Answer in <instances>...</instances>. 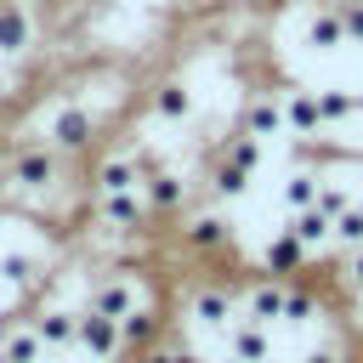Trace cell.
<instances>
[{
	"mask_svg": "<svg viewBox=\"0 0 363 363\" xmlns=\"http://www.w3.org/2000/svg\"><path fill=\"white\" fill-rule=\"evenodd\" d=\"M182 193H187V187H182L176 176H153V182H147V199H153L159 210H176V204H182Z\"/></svg>",
	"mask_w": 363,
	"mask_h": 363,
	"instance_id": "cell-8",
	"label": "cell"
},
{
	"mask_svg": "<svg viewBox=\"0 0 363 363\" xmlns=\"http://www.w3.org/2000/svg\"><path fill=\"white\" fill-rule=\"evenodd\" d=\"M147 363H199V357H193V352H176V346H170V352H153Z\"/></svg>",
	"mask_w": 363,
	"mask_h": 363,
	"instance_id": "cell-12",
	"label": "cell"
},
{
	"mask_svg": "<svg viewBox=\"0 0 363 363\" xmlns=\"http://www.w3.org/2000/svg\"><path fill=\"white\" fill-rule=\"evenodd\" d=\"M278 130H284V102L261 96V102L250 108V136H278Z\"/></svg>",
	"mask_w": 363,
	"mask_h": 363,
	"instance_id": "cell-5",
	"label": "cell"
},
{
	"mask_svg": "<svg viewBox=\"0 0 363 363\" xmlns=\"http://www.w3.org/2000/svg\"><path fill=\"white\" fill-rule=\"evenodd\" d=\"M289 233H295L312 255H323V250L335 244V216H323L318 204H312V210H295V216H289Z\"/></svg>",
	"mask_w": 363,
	"mask_h": 363,
	"instance_id": "cell-2",
	"label": "cell"
},
{
	"mask_svg": "<svg viewBox=\"0 0 363 363\" xmlns=\"http://www.w3.org/2000/svg\"><path fill=\"white\" fill-rule=\"evenodd\" d=\"M301 363H352V335H340V340H329V346H312Z\"/></svg>",
	"mask_w": 363,
	"mask_h": 363,
	"instance_id": "cell-9",
	"label": "cell"
},
{
	"mask_svg": "<svg viewBox=\"0 0 363 363\" xmlns=\"http://www.w3.org/2000/svg\"><path fill=\"white\" fill-rule=\"evenodd\" d=\"M318 187H323L318 170H295V176L284 182V204H289V210H312V204H318Z\"/></svg>",
	"mask_w": 363,
	"mask_h": 363,
	"instance_id": "cell-4",
	"label": "cell"
},
{
	"mask_svg": "<svg viewBox=\"0 0 363 363\" xmlns=\"http://www.w3.org/2000/svg\"><path fill=\"white\" fill-rule=\"evenodd\" d=\"M340 295H363V250H340Z\"/></svg>",
	"mask_w": 363,
	"mask_h": 363,
	"instance_id": "cell-7",
	"label": "cell"
},
{
	"mask_svg": "<svg viewBox=\"0 0 363 363\" xmlns=\"http://www.w3.org/2000/svg\"><path fill=\"white\" fill-rule=\"evenodd\" d=\"M340 23H346V40H363V0H346L340 6Z\"/></svg>",
	"mask_w": 363,
	"mask_h": 363,
	"instance_id": "cell-10",
	"label": "cell"
},
{
	"mask_svg": "<svg viewBox=\"0 0 363 363\" xmlns=\"http://www.w3.org/2000/svg\"><path fill=\"white\" fill-rule=\"evenodd\" d=\"M335 244H340V250H363V199L335 216Z\"/></svg>",
	"mask_w": 363,
	"mask_h": 363,
	"instance_id": "cell-6",
	"label": "cell"
},
{
	"mask_svg": "<svg viewBox=\"0 0 363 363\" xmlns=\"http://www.w3.org/2000/svg\"><path fill=\"white\" fill-rule=\"evenodd\" d=\"M346 335L363 340V295H346Z\"/></svg>",
	"mask_w": 363,
	"mask_h": 363,
	"instance_id": "cell-11",
	"label": "cell"
},
{
	"mask_svg": "<svg viewBox=\"0 0 363 363\" xmlns=\"http://www.w3.org/2000/svg\"><path fill=\"white\" fill-rule=\"evenodd\" d=\"M306 261H312V250H306L289 227H278V233L261 244V272H267V278H306Z\"/></svg>",
	"mask_w": 363,
	"mask_h": 363,
	"instance_id": "cell-1",
	"label": "cell"
},
{
	"mask_svg": "<svg viewBox=\"0 0 363 363\" xmlns=\"http://www.w3.org/2000/svg\"><path fill=\"white\" fill-rule=\"evenodd\" d=\"M233 352H238L244 363H267V357H272L267 323H255V318H233Z\"/></svg>",
	"mask_w": 363,
	"mask_h": 363,
	"instance_id": "cell-3",
	"label": "cell"
}]
</instances>
